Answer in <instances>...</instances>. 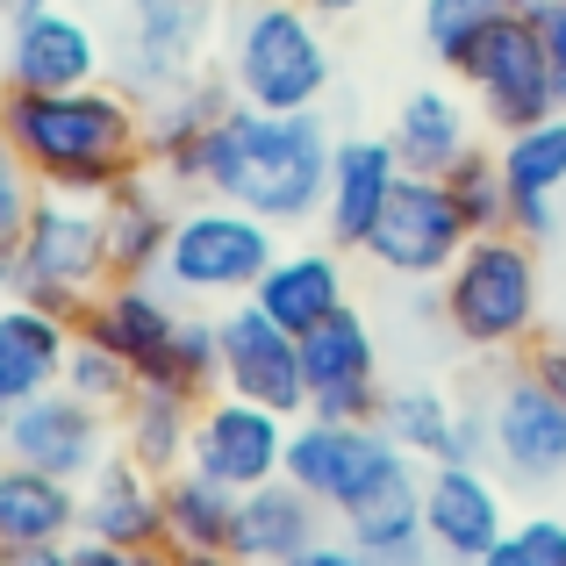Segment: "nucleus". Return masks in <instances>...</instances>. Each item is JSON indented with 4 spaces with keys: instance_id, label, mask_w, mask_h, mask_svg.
I'll list each match as a JSON object with an SVG mask.
<instances>
[{
    "instance_id": "obj_1",
    "label": "nucleus",
    "mask_w": 566,
    "mask_h": 566,
    "mask_svg": "<svg viewBox=\"0 0 566 566\" xmlns=\"http://www.w3.org/2000/svg\"><path fill=\"white\" fill-rule=\"evenodd\" d=\"M0 137L14 144L43 193L108 201L144 172V101L115 80L72 86V94H8L0 86Z\"/></svg>"
},
{
    "instance_id": "obj_2",
    "label": "nucleus",
    "mask_w": 566,
    "mask_h": 566,
    "mask_svg": "<svg viewBox=\"0 0 566 566\" xmlns=\"http://www.w3.org/2000/svg\"><path fill=\"white\" fill-rule=\"evenodd\" d=\"M331 151H337V137L323 129L316 108L273 115V108H244V101H230V115L208 129L201 193L251 208V216H265L273 230H294V222L323 216Z\"/></svg>"
},
{
    "instance_id": "obj_3",
    "label": "nucleus",
    "mask_w": 566,
    "mask_h": 566,
    "mask_svg": "<svg viewBox=\"0 0 566 566\" xmlns=\"http://www.w3.org/2000/svg\"><path fill=\"white\" fill-rule=\"evenodd\" d=\"M438 323L452 345L481 352V359H516L538 345L545 331V265L524 230H488L467 237L452 273L438 280Z\"/></svg>"
},
{
    "instance_id": "obj_4",
    "label": "nucleus",
    "mask_w": 566,
    "mask_h": 566,
    "mask_svg": "<svg viewBox=\"0 0 566 566\" xmlns=\"http://www.w3.org/2000/svg\"><path fill=\"white\" fill-rule=\"evenodd\" d=\"M222 80L244 108H273V115H302L331 94L337 65L323 43V14H308L302 0H244L230 14L222 36Z\"/></svg>"
},
{
    "instance_id": "obj_5",
    "label": "nucleus",
    "mask_w": 566,
    "mask_h": 566,
    "mask_svg": "<svg viewBox=\"0 0 566 566\" xmlns=\"http://www.w3.org/2000/svg\"><path fill=\"white\" fill-rule=\"evenodd\" d=\"M280 259V230L265 216H251V208L237 201H216V193H201V201H180V222H172V251H166V287L180 294V302H251V287H259V273Z\"/></svg>"
},
{
    "instance_id": "obj_6",
    "label": "nucleus",
    "mask_w": 566,
    "mask_h": 566,
    "mask_svg": "<svg viewBox=\"0 0 566 566\" xmlns=\"http://www.w3.org/2000/svg\"><path fill=\"white\" fill-rule=\"evenodd\" d=\"M14 273H22V302L51 308L80 331L86 302L108 287V222L101 201H72V193H43L29 216L22 244H14Z\"/></svg>"
},
{
    "instance_id": "obj_7",
    "label": "nucleus",
    "mask_w": 566,
    "mask_h": 566,
    "mask_svg": "<svg viewBox=\"0 0 566 566\" xmlns=\"http://www.w3.org/2000/svg\"><path fill=\"white\" fill-rule=\"evenodd\" d=\"M416 473V459L387 438L380 423H331V416H302L287 430V481L308 502H323L331 516L359 510L366 495H380L387 481Z\"/></svg>"
},
{
    "instance_id": "obj_8",
    "label": "nucleus",
    "mask_w": 566,
    "mask_h": 566,
    "mask_svg": "<svg viewBox=\"0 0 566 566\" xmlns=\"http://www.w3.org/2000/svg\"><path fill=\"white\" fill-rule=\"evenodd\" d=\"M467 216H459L452 187L430 180V172H401L395 193H387L374 237H366V259L380 265L387 280H401V287H438L444 273H452V259L467 251Z\"/></svg>"
},
{
    "instance_id": "obj_9",
    "label": "nucleus",
    "mask_w": 566,
    "mask_h": 566,
    "mask_svg": "<svg viewBox=\"0 0 566 566\" xmlns=\"http://www.w3.org/2000/svg\"><path fill=\"white\" fill-rule=\"evenodd\" d=\"M216 0H123L115 14V86L137 101L172 94L193 72H208Z\"/></svg>"
},
{
    "instance_id": "obj_10",
    "label": "nucleus",
    "mask_w": 566,
    "mask_h": 566,
    "mask_svg": "<svg viewBox=\"0 0 566 566\" xmlns=\"http://www.w3.org/2000/svg\"><path fill=\"white\" fill-rule=\"evenodd\" d=\"M452 72L473 94V108H481L502 137L559 108V86H553V65H545V43H538V22H531V14H495V22L467 43V57H459Z\"/></svg>"
},
{
    "instance_id": "obj_11",
    "label": "nucleus",
    "mask_w": 566,
    "mask_h": 566,
    "mask_svg": "<svg viewBox=\"0 0 566 566\" xmlns=\"http://www.w3.org/2000/svg\"><path fill=\"white\" fill-rule=\"evenodd\" d=\"M488 467L510 488L566 481V401L531 366H510L488 387Z\"/></svg>"
},
{
    "instance_id": "obj_12",
    "label": "nucleus",
    "mask_w": 566,
    "mask_h": 566,
    "mask_svg": "<svg viewBox=\"0 0 566 566\" xmlns=\"http://www.w3.org/2000/svg\"><path fill=\"white\" fill-rule=\"evenodd\" d=\"M180 316L187 308L158 294V280H108L86 302L80 337L108 345L137 387H180Z\"/></svg>"
},
{
    "instance_id": "obj_13",
    "label": "nucleus",
    "mask_w": 566,
    "mask_h": 566,
    "mask_svg": "<svg viewBox=\"0 0 566 566\" xmlns=\"http://www.w3.org/2000/svg\"><path fill=\"white\" fill-rule=\"evenodd\" d=\"M108 438H115L108 409L80 401L72 387H43V395H29V401L8 409V423H0V459H22V467L57 473V481L80 488L86 473L115 452Z\"/></svg>"
},
{
    "instance_id": "obj_14",
    "label": "nucleus",
    "mask_w": 566,
    "mask_h": 566,
    "mask_svg": "<svg viewBox=\"0 0 566 566\" xmlns=\"http://www.w3.org/2000/svg\"><path fill=\"white\" fill-rule=\"evenodd\" d=\"M287 416L259 409V401L244 395H208L201 416H193V438H187V467L208 473L216 488H230V495H251V488L280 481L287 473Z\"/></svg>"
},
{
    "instance_id": "obj_15",
    "label": "nucleus",
    "mask_w": 566,
    "mask_h": 566,
    "mask_svg": "<svg viewBox=\"0 0 566 566\" xmlns=\"http://www.w3.org/2000/svg\"><path fill=\"white\" fill-rule=\"evenodd\" d=\"M302 380H308V416L331 423H380V337L359 308H337L323 331L302 337Z\"/></svg>"
},
{
    "instance_id": "obj_16",
    "label": "nucleus",
    "mask_w": 566,
    "mask_h": 566,
    "mask_svg": "<svg viewBox=\"0 0 566 566\" xmlns=\"http://www.w3.org/2000/svg\"><path fill=\"white\" fill-rule=\"evenodd\" d=\"M216 323H222V387L259 401V409H273V416H287V423H302L308 416L302 337L280 331V323L251 302H230Z\"/></svg>"
},
{
    "instance_id": "obj_17",
    "label": "nucleus",
    "mask_w": 566,
    "mask_h": 566,
    "mask_svg": "<svg viewBox=\"0 0 566 566\" xmlns=\"http://www.w3.org/2000/svg\"><path fill=\"white\" fill-rule=\"evenodd\" d=\"M502 473L495 467H467V459H444L423 473V531L430 553L452 566H481L495 553V538L510 531V502H502Z\"/></svg>"
},
{
    "instance_id": "obj_18",
    "label": "nucleus",
    "mask_w": 566,
    "mask_h": 566,
    "mask_svg": "<svg viewBox=\"0 0 566 566\" xmlns=\"http://www.w3.org/2000/svg\"><path fill=\"white\" fill-rule=\"evenodd\" d=\"M230 80L222 72H193L187 86L144 101V172L166 180L172 193H201V151L208 129L230 115Z\"/></svg>"
},
{
    "instance_id": "obj_19",
    "label": "nucleus",
    "mask_w": 566,
    "mask_h": 566,
    "mask_svg": "<svg viewBox=\"0 0 566 566\" xmlns=\"http://www.w3.org/2000/svg\"><path fill=\"white\" fill-rule=\"evenodd\" d=\"M101 65H108L101 36L65 8L14 22L8 43H0V86L8 94H72V86H94Z\"/></svg>"
},
{
    "instance_id": "obj_20",
    "label": "nucleus",
    "mask_w": 566,
    "mask_h": 566,
    "mask_svg": "<svg viewBox=\"0 0 566 566\" xmlns=\"http://www.w3.org/2000/svg\"><path fill=\"white\" fill-rule=\"evenodd\" d=\"M495 166H502V187H510V230H524L531 244L553 237L559 193H566V108L510 129L495 144Z\"/></svg>"
},
{
    "instance_id": "obj_21",
    "label": "nucleus",
    "mask_w": 566,
    "mask_h": 566,
    "mask_svg": "<svg viewBox=\"0 0 566 566\" xmlns=\"http://www.w3.org/2000/svg\"><path fill=\"white\" fill-rule=\"evenodd\" d=\"M80 538L101 545H166V488L129 452H108L80 481Z\"/></svg>"
},
{
    "instance_id": "obj_22",
    "label": "nucleus",
    "mask_w": 566,
    "mask_h": 566,
    "mask_svg": "<svg viewBox=\"0 0 566 566\" xmlns=\"http://www.w3.org/2000/svg\"><path fill=\"white\" fill-rule=\"evenodd\" d=\"M251 308H265V316H273L280 331H294V337L323 331V323H331L337 308H352L345 251H337V244L280 251V259L259 273V287H251Z\"/></svg>"
},
{
    "instance_id": "obj_23",
    "label": "nucleus",
    "mask_w": 566,
    "mask_h": 566,
    "mask_svg": "<svg viewBox=\"0 0 566 566\" xmlns=\"http://www.w3.org/2000/svg\"><path fill=\"white\" fill-rule=\"evenodd\" d=\"M401 180V158L387 137H345L331 151V187H323V237H331L337 251H359L366 237H374L387 193Z\"/></svg>"
},
{
    "instance_id": "obj_24",
    "label": "nucleus",
    "mask_w": 566,
    "mask_h": 566,
    "mask_svg": "<svg viewBox=\"0 0 566 566\" xmlns=\"http://www.w3.org/2000/svg\"><path fill=\"white\" fill-rule=\"evenodd\" d=\"M323 502H308L302 488L280 473V481L251 488V495H237V524H230V559L237 566H287L302 559L308 545L323 538Z\"/></svg>"
},
{
    "instance_id": "obj_25",
    "label": "nucleus",
    "mask_w": 566,
    "mask_h": 566,
    "mask_svg": "<svg viewBox=\"0 0 566 566\" xmlns=\"http://www.w3.org/2000/svg\"><path fill=\"white\" fill-rule=\"evenodd\" d=\"M101 222H108V273L115 280H158L172 251V222H180V201H172L166 180L137 172L101 201Z\"/></svg>"
},
{
    "instance_id": "obj_26",
    "label": "nucleus",
    "mask_w": 566,
    "mask_h": 566,
    "mask_svg": "<svg viewBox=\"0 0 566 566\" xmlns=\"http://www.w3.org/2000/svg\"><path fill=\"white\" fill-rule=\"evenodd\" d=\"M72 323L65 316H51V308H36V302H0V401H29V395H43V387H57L65 380V359H72Z\"/></svg>"
},
{
    "instance_id": "obj_27",
    "label": "nucleus",
    "mask_w": 566,
    "mask_h": 566,
    "mask_svg": "<svg viewBox=\"0 0 566 566\" xmlns=\"http://www.w3.org/2000/svg\"><path fill=\"white\" fill-rule=\"evenodd\" d=\"M0 538H8V553L72 545L80 538V488L22 467V459H0Z\"/></svg>"
},
{
    "instance_id": "obj_28",
    "label": "nucleus",
    "mask_w": 566,
    "mask_h": 566,
    "mask_svg": "<svg viewBox=\"0 0 566 566\" xmlns=\"http://www.w3.org/2000/svg\"><path fill=\"white\" fill-rule=\"evenodd\" d=\"M387 144H395L401 172H430V180H444V172L473 151V101L444 94V86H416V94L395 108Z\"/></svg>"
},
{
    "instance_id": "obj_29",
    "label": "nucleus",
    "mask_w": 566,
    "mask_h": 566,
    "mask_svg": "<svg viewBox=\"0 0 566 566\" xmlns=\"http://www.w3.org/2000/svg\"><path fill=\"white\" fill-rule=\"evenodd\" d=\"M337 531H345L359 553H374L380 566H423V559H430V531H423V473H401V481H387L380 495H366L359 510L337 516Z\"/></svg>"
},
{
    "instance_id": "obj_30",
    "label": "nucleus",
    "mask_w": 566,
    "mask_h": 566,
    "mask_svg": "<svg viewBox=\"0 0 566 566\" xmlns=\"http://www.w3.org/2000/svg\"><path fill=\"white\" fill-rule=\"evenodd\" d=\"M193 416H201V401L180 395V387H137V395L123 401V416H115V430H123V444L115 452H129L144 473H180L187 467V438H193Z\"/></svg>"
},
{
    "instance_id": "obj_31",
    "label": "nucleus",
    "mask_w": 566,
    "mask_h": 566,
    "mask_svg": "<svg viewBox=\"0 0 566 566\" xmlns=\"http://www.w3.org/2000/svg\"><path fill=\"white\" fill-rule=\"evenodd\" d=\"M380 430L416 459V467H444V459H459L467 401H452L444 387H423V380L387 387V401H380Z\"/></svg>"
},
{
    "instance_id": "obj_32",
    "label": "nucleus",
    "mask_w": 566,
    "mask_h": 566,
    "mask_svg": "<svg viewBox=\"0 0 566 566\" xmlns=\"http://www.w3.org/2000/svg\"><path fill=\"white\" fill-rule=\"evenodd\" d=\"M166 545L172 553H230V524H237V495L216 488L208 473H166Z\"/></svg>"
},
{
    "instance_id": "obj_33",
    "label": "nucleus",
    "mask_w": 566,
    "mask_h": 566,
    "mask_svg": "<svg viewBox=\"0 0 566 566\" xmlns=\"http://www.w3.org/2000/svg\"><path fill=\"white\" fill-rule=\"evenodd\" d=\"M444 187H452V201H459V216H467V230H473V237L510 230V187H502L495 151H481V144H473V151L459 158L452 172H444Z\"/></svg>"
},
{
    "instance_id": "obj_34",
    "label": "nucleus",
    "mask_w": 566,
    "mask_h": 566,
    "mask_svg": "<svg viewBox=\"0 0 566 566\" xmlns=\"http://www.w3.org/2000/svg\"><path fill=\"white\" fill-rule=\"evenodd\" d=\"M57 387H72L80 401H94V409H108V416H123V401L137 395L129 366L115 359L108 345H94V337H72V359H65V380Z\"/></svg>"
},
{
    "instance_id": "obj_35",
    "label": "nucleus",
    "mask_w": 566,
    "mask_h": 566,
    "mask_svg": "<svg viewBox=\"0 0 566 566\" xmlns=\"http://www.w3.org/2000/svg\"><path fill=\"white\" fill-rule=\"evenodd\" d=\"M495 14H510L502 0H423V43H430V57H438L444 72L467 57V43L481 36Z\"/></svg>"
},
{
    "instance_id": "obj_36",
    "label": "nucleus",
    "mask_w": 566,
    "mask_h": 566,
    "mask_svg": "<svg viewBox=\"0 0 566 566\" xmlns=\"http://www.w3.org/2000/svg\"><path fill=\"white\" fill-rule=\"evenodd\" d=\"M481 566H566V516H553V510L516 516Z\"/></svg>"
},
{
    "instance_id": "obj_37",
    "label": "nucleus",
    "mask_w": 566,
    "mask_h": 566,
    "mask_svg": "<svg viewBox=\"0 0 566 566\" xmlns=\"http://www.w3.org/2000/svg\"><path fill=\"white\" fill-rule=\"evenodd\" d=\"M180 395L193 401L222 395V323L201 316V308L180 316Z\"/></svg>"
},
{
    "instance_id": "obj_38",
    "label": "nucleus",
    "mask_w": 566,
    "mask_h": 566,
    "mask_svg": "<svg viewBox=\"0 0 566 566\" xmlns=\"http://www.w3.org/2000/svg\"><path fill=\"white\" fill-rule=\"evenodd\" d=\"M36 201H43V180L14 158V144L0 137V251H14L22 244V230H29V216H36Z\"/></svg>"
},
{
    "instance_id": "obj_39",
    "label": "nucleus",
    "mask_w": 566,
    "mask_h": 566,
    "mask_svg": "<svg viewBox=\"0 0 566 566\" xmlns=\"http://www.w3.org/2000/svg\"><path fill=\"white\" fill-rule=\"evenodd\" d=\"M80 566H172V545H101V538H72Z\"/></svg>"
},
{
    "instance_id": "obj_40",
    "label": "nucleus",
    "mask_w": 566,
    "mask_h": 566,
    "mask_svg": "<svg viewBox=\"0 0 566 566\" xmlns=\"http://www.w3.org/2000/svg\"><path fill=\"white\" fill-rule=\"evenodd\" d=\"M531 22H538V43H545V65H553V86H559V108H566V0H545V8H531Z\"/></svg>"
},
{
    "instance_id": "obj_41",
    "label": "nucleus",
    "mask_w": 566,
    "mask_h": 566,
    "mask_svg": "<svg viewBox=\"0 0 566 566\" xmlns=\"http://www.w3.org/2000/svg\"><path fill=\"white\" fill-rule=\"evenodd\" d=\"M287 566H380V559H374V553H359L345 531H323V538L308 545L302 559H287Z\"/></svg>"
},
{
    "instance_id": "obj_42",
    "label": "nucleus",
    "mask_w": 566,
    "mask_h": 566,
    "mask_svg": "<svg viewBox=\"0 0 566 566\" xmlns=\"http://www.w3.org/2000/svg\"><path fill=\"white\" fill-rule=\"evenodd\" d=\"M524 366H531V374H538V380L566 401V331H559V337H538V345L524 352Z\"/></svg>"
},
{
    "instance_id": "obj_43",
    "label": "nucleus",
    "mask_w": 566,
    "mask_h": 566,
    "mask_svg": "<svg viewBox=\"0 0 566 566\" xmlns=\"http://www.w3.org/2000/svg\"><path fill=\"white\" fill-rule=\"evenodd\" d=\"M8 566H80L72 545H36V553H8Z\"/></svg>"
},
{
    "instance_id": "obj_44",
    "label": "nucleus",
    "mask_w": 566,
    "mask_h": 566,
    "mask_svg": "<svg viewBox=\"0 0 566 566\" xmlns=\"http://www.w3.org/2000/svg\"><path fill=\"white\" fill-rule=\"evenodd\" d=\"M51 8H57V0H0V22L14 29V22H29V14H51Z\"/></svg>"
},
{
    "instance_id": "obj_45",
    "label": "nucleus",
    "mask_w": 566,
    "mask_h": 566,
    "mask_svg": "<svg viewBox=\"0 0 566 566\" xmlns=\"http://www.w3.org/2000/svg\"><path fill=\"white\" fill-rule=\"evenodd\" d=\"M308 14H323V22H345V14H359L366 0H302Z\"/></svg>"
},
{
    "instance_id": "obj_46",
    "label": "nucleus",
    "mask_w": 566,
    "mask_h": 566,
    "mask_svg": "<svg viewBox=\"0 0 566 566\" xmlns=\"http://www.w3.org/2000/svg\"><path fill=\"white\" fill-rule=\"evenodd\" d=\"M22 294V273H14V251H0V302H14Z\"/></svg>"
},
{
    "instance_id": "obj_47",
    "label": "nucleus",
    "mask_w": 566,
    "mask_h": 566,
    "mask_svg": "<svg viewBox=\"0 0 566 566\" xmlns=\"http://www.w3.org/2000/svg\"><path fill=\"white\" fill-rule=\"evenodd\" d=\"M172 566H237L230 553H172Z\"/></svg>"
},
{
    "instance_id": "obj_48",
    "label": "nucleus",
    "mask_w": 566,
    "mask_h": 566,
    "mask_svg": "<svg viewBox=\"0 0 566 566\" xmlns=\"http://www.w3.org/2000/svg\"><path fill=\"white\" fill-rule=\"evenodd\" d=\"M502 8H510V14H531V8H545V0H502Z\"/></svg>"
},
{
    "instance_id": "obj_49",
    "label": "nucleus",
    "mask_w": 566,
    "mask_h": 566,
    "mask_svg": "<svg viewBox=\"0 0 566 566\" xmlns=\"http://www.w3.org/2000/svg\"><path fill=\"white\" fill-rule=\"evenodd\" d=\"M0 566H8V538H0Z\"/></svg>"
},
{
    "instance_id": "obj_50",
    "label": "nucleus",
    "mask_w": 566,
    "mask_h": 566,
    "mask_svg": "<svg viewBox=\"0 0 566 566\" xmlns=\"http://www.w3.org/2000/svg\"><path fill=\"white\" fill-rule=\"evenodd\" d=\"M0 423H8V401H0Z\"/></svg>"
},
{
    "instance_id": "obj_51",
    "label": "nucleus",
    "mask_w": 566,
    "mask_h": 566,
    "mask_svg": "<svg viewBox=\"0 0 566 566\" xmlns=\"http://www.w3.org/2000/svg\"><path fill=\"white\" fill-rule=\"evenodd\" d=\"M559 331H566V323H559Z\"/></svg>"
}]
</instances>
